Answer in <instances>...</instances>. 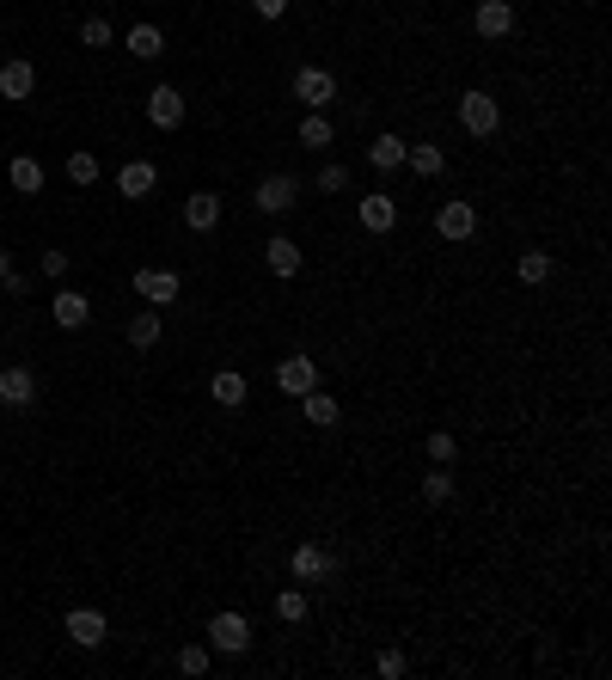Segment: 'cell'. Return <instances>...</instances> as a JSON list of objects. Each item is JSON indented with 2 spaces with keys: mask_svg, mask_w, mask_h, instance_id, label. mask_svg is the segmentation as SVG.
Returning a JSON list of instances; mask_svg holds the SVG:
<instances>
[{
  "mask_svg": "<svg viewBox=\"0 0 612 680\" xmlns=\"http://www.w3.org/2000/svg\"><path fill=\"white\" fill-rule=\"evenodd\" d=\"M374 674H380V680H398V674H404V650H380V656H374Z\"/></svg>",
  "mask_w": 612,
  "mask_h": 680,
  "instance_id": "cell-36",
  "label": "cell"
},
{
  "mask_svg": "<svg viewBox=\"0 0 612 680\" xmlns=\"http://www.w3.org/2000/svg\"><path fill=\"white\" fill-rule=\"evenodd\" d=\"M404 166H411L417 178H441L447 172V154L435 148V141H411V148H404Z\"/></svg>",
  "mask_w": 612,
  "mask_h": 680,
  "instance_id": "cell-22",
  "label": "cell"
},
{
  "mask_svg": "<svg viewBox=\"0 0 612 680\" xmlns=\"http://www.w3.org/2000/svg\"><path fill=\"white\" fill-rule=\"evenodd\" d=\"M313 184H319V190H325V197H337V190H349V166H343V160H325V166H319V178H313Z\"/></svg>",
  "mask_w": 612,
  "mask_h": 680,
  "instance_id": "cell-32",
  "label": "cell"
},
{
  "mask_svg": "<svg viewBox=\"0 0 612 680\" xmlns=\"http://www.w3.org/2000/svg\"><path fill=\"white\" fill-rule=\"evenodd\" d=\"M276 386H282L288 399L313 393V386H319V362H313V356H282V362H276Z\"/></svg>",
  "mask_w": 612,
  "mask_h": 680,
  "instance_id": "cell-10",
  "label": "cell"
},
{
  "mask_svg": "<svg viewBox=\"0 0 612 680\" xmlns=\"http://www.w3.org/2000/svg\"><path fill=\"white\" fill-rule=\"evenodd\" d=\"M251 13H258V19H282L288 0H251Z\"/></svg>",
  "mask_w": 612,
  "mask_h": 680,
  "instance_id": "cell-37",
  "label": "cell"
},
{
  "mask_svg": "<svg viewBox=\"0 0 612 680\" xmlns=\"http://www.w3.org/2000/svg\"><path fill=\"white\" fill-rule=\"evenodd\" d=\"M0 405H7V411H31V405H37V374H31L25 362L0 368Z\"/></svg>",
  "mask_w": 612,
  "mask_h": 680,
  "instance_id": "cell-8",
  "label": "cell"
},
{
  "mask_svg": "<svg viewBox=\"0 0 612 680\" xmlns=\"http://www.w3.org/2000/svg\"><path fill=\"white\" fill-rule=\"evenodd\" d=\"M331 141H337V129H331V117H325V111H306V117H300V148L331 154Z\"/></svg>",
  "mask_w": 612,
  "mask_h": 680,
  "instance_id": "cell-23",
  "label": "cell"
},
{
  "mask_svg": "<svg viewBox=\"0 0 612 680\" xmlns=\"http://www.w3.org/2000/svg\"><path fill=\"white\" fill-rule=\"evenodd\" d=\"M209 399H215L221 411H239V405L251 399V386H245V374H239V368H221V374L209 380Z\"/></svg>",
  "mask_w": 612,
  "mask_h": 680,
  "instance_id": "cell-20",
  "label": "cell"
},
{
  "mask_svg": "<svg viewBox=\"0 0 612 680\" xmlns=\"http://www.w3.org/2000/svg\"><path fill=\"white\" fill-rule=\"evenodd\" d=\"M135 295H141L147 307H172V301H184V282H178V270L141 264V270H135Z\"/></svg>",
  "mask_w": 612,
  "mask_h": 680,
  "instance_id": "cell-5",
  "label": "cell"
},
{
  "mask_svg": "<svg viewBox=\"0 0 612 680\" xmlns=\"http://www.w3.org/2000/svg\"><path fill=\"white\" fill-rule=\"evenodd\" d=\"M68 178L92 190V184H98V154H86V148H80V154H68Z\"/></svg>",
  "mask_w": 612,
  "mask_h": 680,
  "instance_id": "cell-33",
  "label": "cell"
},
{
  "mask_svg": "<svg viewBox=\"0 0 612 680\" xmlns=\"http://www.w3.org/2000/svg\"><path fill=\"white\" fill-rule=\"evenodd\" d=\"M447 497H453V472H447V466H429V472H423V503L441 509Z\"/></svg>",
  "mask_w": 612,
  "mask_h": 680,
  "instance_id": "cell-29",
  "label": "cell"
},
{
  "mask_svg": "<svg viewBox=\"0 0 612 680\" xmlns=\"http://www.w3.org/2000/svg\"><path fill=\"white\" fill-rule=\"evenodd\" d=\"M215 221H221V197L215 190H190L184 197V227L190 233H215Z\"/></svg>",
  "mask_w": 612,
  "mask_h": 680,
  "instance_id": "cell-14",
  "label": "cell"
},
{
  "mask_svg": "<svg viewBox=\"0 0 612 680\" xmlns=\"http://www.w3.org/2000/svg\"><path fill=\"white\" fill-rule=\"evenodd\" d=\"M129 50H135V62H160L166 56V31L160 25H129Z\"/></svg>",
  "mask_w": 612,
  "mask_h": 680,
  "instance_id": "cell-24",
  "label": "cell"
},
{
  "mask_svg": "<svg viewBox=\"0 0 612 680\" xmlns=\"http://www.w3.org/2000/svg\"><path fill=\"white\" fill-rule=\"evenodd\" d=\"M306 613H313V595H306L300 582H294V589H276V619L282 625H306Z\"/></svg>",
  "mask_w": 612,
  "mask_h": 680,
  "instance_id": "cell-25",
  "label": "cell"
},
{
  "mask_svg": "<svg viewBox=\"0 0 612 680\" xmlns=\"http://www.w3.org/2000/svg\"><path fill=\"white\" fill-rule=\"evenodd\" d=\"M37 270H43L49 282H62V276H68V252H62V246H49V252H37Z\"/></svg>",
  "mask_w": 612,
  "mask_h": 680,
  "instance_id": "cell-34",
  "label": "cell"
},
{
  "mask_svg": "<svg viewBox=\"0 0 612 680\" xmlns=\"http://www.w3.org/2000/svg\"><path fill=\"white\" fill-rule=\"evenodd\" d=\"M337 570V552H325L319 540H300L294 552H288V576L300 582V589H313V582H325Z\"/></svg>",
  "mask_w": 612,
  "mask_h": 680,
  "instance_id": "cell-3",
  "label": "cell"
},
{
  "mask_svg": "<svg viewBox=\"0 0 612 680\" xmlns=\"http://www.w3.org/2000/svg\"><path fill=\"white\" fill-rule=\"evenodd\" d=\"M147 123L153 129H178L184 123V92L178 86H153L147 92Z\"/></svg>",
  "mask_w": 612,
  "mask_h": 680,
  "instance_id": "cell-12",
  "label": "cell"
},
{
  "mask_svg": "<svg viewBox=\"0 0 612 680\" xmlns=\"http://www.w3.org/2000/svg\"><path fill=\"white\" fill-rule=\"evenodd\" d=\"M37 92V62H25V56H13V62H0V99H13V105H25Z\"/></svg>",
  "mask_w": 612,
  "mask_h": 680,
  "instance_id": "cell-11",
  "label": "cell"
},
{
  "mask_svg": "<svg viewBox=\"0 0 612 680\" xmlns=\"http://www.w3.org/2000/svg\"><path fill=\"white\" fill-rule=\"evenodd\" d=\"M472 31L484 43H502L508 31H515V7H508V0H478V7H472Z\"/></svg>",
  "mask_w": 612,
  "mask_h": 680,
  "instance_id": "cell-9",
  "label": "cell"
},
{
  "mask_svg": "<svg viewBox=\"0 0 612 680\" xmlns=\"http://www.w3.org/2000/svg\"><path fill=\"white\" fill-rule=\"evenodd\" d=\"M294 203H300V178H288V172H270L258 190H251V209L270 215V221H276V215H288Z\"/></svg>",
  "mask_w": 612,
  "mask_h": 680,
  "instance_id": "cell-4",
  "label": "cell"
},
{
  "mask_svg": "<svg viewBox=\"0 0 612 680\" xmlns=\"http://www.w3.org/2000/svg\"><path fill=\"white\" fill-rule=\"evenodd\" d=\"M404 148H411V141H404V135L380 129V135L368 141V166H374V172H398V166H404Z\"/></svg>",
  "mask_w": 612,
  "mask_h": 680,
  "instance_id": "cell-19",
  "label": "cell"
},
{
  "mask_svg": "<svg viewBox=\"0 0 612 680\" xmlns=\"http://www.w3.org/2000/svg\"><path fill=\"white\" fill-rule=\"evenodd\" d=\"M7 276H13V252H7V246H0V282H7Z\"/></svg>",
  "mask_w": 612,
  "mask_h": 680,
  "instance_id": "cell-38",
  "label": "cell"
},
{
  "mask_svg": "<svg viewBox=\"0 0 612 680\" xmlns=\"http://www.w3.org/2000/svg\"><path fill=\"white\" fill-rule=\"evenodd\" d=\"M68 638H74L80 650H98V644L111 638V625H105V613H98V607H74V613H68Z\"/></svg>",
  "mask_w": 612,
  "mask_h": 680,
  "instance_id": "cell-13",
  "label": "cell"
},
{
  "mask_svg": "<svg viewBox=\"0 0 612 680\" xmlns=\"http://www.w3.org/2000/svg\"><path fill=\"white\" fill-rule=\"evenodd\" d=\"M209 662H215L209 644H184V650H178V674H190V680H196V674H209Z\"/></svg>",
  "mask_w": 612,
  "mask_h": 680,
  "instance_id": "cell-30",
  "label": "cell"
},
{
  "mask_svg": "<svg viewBox=\"0 0 612 680\" xmlns=\"http://www.w3.org/2000/svg\"><path fill=\"white\" fill-rule=\"evenodd\" d=\"M160 331H166V325H160V307H147V313L129 319V344H135V350H153V344H160Z\"/></svg>",
  "mask_w": 612,
  "mask_h": 680,
  "instance_id": "cell-28",
  "label": "cell"
},
{
  "mask_svg": "<svg viewBox=\"0 0 612 680\" xmlns=\"http://www.w3.org/2000/svg\"><path fill=\"white\" fill-rule=\"evenodd\" d=\"M49 313H56V325H62V331H86V325H92V301H86V295H74V288H62V295L49 301Z\"/></svg>",
  "mask_w": 612,
  "mask_h": 680,
  "instance_id": "cell-18",
  "label": "cell"
},
{
  "mask_svg": "<svg viewBox=\"0 0 612 680\" xmlns=\"http://www.w3.org/2000/svg\"><path fill=\"white\" fill-rule=\"evenodd\" d=\"M355 221H362L368 233H392V227H398V203L386 197V190H374V197L355 203Z\"/></svg>",
  "mask_w": 612,
  "mask_h": 680,
  "instance_id": "cell-15",
  "label": "cell"
},
{
  "mask_svg": "<svg viewBox=\"0 0 612 680\" xmlns=\"http://www.w3.org/2000/svg\"><path fill=\"white\" fill-rule=\"evenodd\" d=\"M209 650L215 656H245L251 650V619L245 613H215L209 619Z\"/></svg>",
  "mask_w": 612,
  "mask_h": 680,
  "instance_id": "cell-7",
  "label": "cell"
},
{
  "mask_svg": "<svg viewBox=\"0 0 612 680\" xmlns=\"http://www.w3.org/2000/svg\"><path fill=\"white\" fill-rule=\"evenodd\" d=\"M435 233L447 239V246H466V239L478 233V203H472V197H447V203L435 209Z\"/></svg>",
  "mask_w": 612,
  "mask_h": 680,
  "instance_id": "cell-2",
  "label": "cell"
},
{
  "mask_svg": "<svg viewBox=\"0 0 612 680\" xmlns=\"http://www.w3.org/2000/svg\"><path fill=\"white\" fill-rule=\"evenodd\" d=\"M515 276H521L527 288H539V282H551V252H545V246H527V252L515 258Z\"/></svg>",
  "mask_w": 612,
  "mask_h": 680,
  "instance_id": "cell-27",
  "label": "cell"
},
{
  "mask_svg": "<svg viewBox=\"0 0 612 680\" xmlns=\"http://www.w3.org/2000/svg\"><path fill=\"white\" fill-rule=\"evenodd\" d=\"M459 129H466L472 141H490L502 129V105H496V92L472 86V92H459Z\"/></svg>",
  "mask_w": 612,
  "mask_h": 680,
  "instance_id": "cell-1",
  "label": "cell"
},
{
  "mask_svg": "<svg viewBox=\"0 0 612 680\" xmlns=\"http://www.w3.org/2000/svg\"><path fill=\"white\" fill-rule=\"evenodd\" d=\"M288 92H294V99H300L306 111H331V99H337V80H331V68H294Z\"/></svg>",
  "mask_w": 612,
  "mask_h": 680,
  "instance_id": "cell-6",
  "label": "cell"
},
{
  "mask_svg": "<svg viewBox=\"0 0 612 680\" xmlns=\"http://www.w3.org/2000/svg\"><path fill=\"white\" fill-rule=\"evenodd\" d=\"M300 411H306V423H313V429H337V417H343L337 393H325V386H313V393H300Z\"/></svg>",
  "mask_w": 612,
  "mask_h": 680,
  "instance_id": "cell-21",
  "label": "cell"
},
{
  "mask_svg": "<svg viewBox=\"0 0 612 680\" xmlns=\"http://www.w3.org/2000/svg\"><path fill=\"white\" fill-rule=\"evenodd\" d=\"M111 37H117V31H111V19H98V13H92V19H80V43H86V50H105Z\"/></svg>",
  "mask_w": 612,
  "mask_h": 680,
  "instance_id": "cell-31",
  "label": "cell"
},
{
  "mask_svg": "<svg viewBox=\"0 0 612 680\" xmlns=\"http://www.w3.org/2000/svg\"><path fill=\"white\" fill-rule=\"evenodd\" d=\"M153 184H160V166H153V160H129V166L117 172V190H123V197H129V203H141V197H153Z\"/></svg>",
  "mask_w": 612,
  "mask_h": 680,
  "instance_id": "cell-17",
  "label": "cell"
},
{
  "mask_svg": "<svg viewBox=\"0 0 612 680\" xmlns=\"http://www.w3.org/2000/svg\"><path fill=\"white\" fill-rule=\"evenodd\" d=\"M264 264H270V276H300V264H306V252L294 246V239L288 233H276V239H264Z\"/></svg>",
  "mask_w": 612,
  "mask_h": 680,
  "instance_id": "cell-16",
  "label": "cell"
},
{
  "mask_svg": "<svg viewBox=\"0 0 612 680\" xmlns=\"http://www.w3.org/2000/svg\"><path fill=\"white\" fill-rule=\"evenodd\" d=\"M453 454H459V442H453L447 429H435V435H429V460H435V466H453Z\"/></svg>",
  "mask_w": 612,
  "mask_h": 680,
  "instance_id": "cell-35",
  "label": "cell"
},
{
  "mask_svg": "<svg viewBox=\"0 0 612 680\" xmlns=\"http://www.w3.org/2000/svg\"><path fill=\"white\" fill-rule=\"evenodd\" d=\"M7 178H13L19 197H37V190H43V160H37V154H19V160L7 166Z\"/></svg>",
  "mask_w": 612,
  "mask_h": 680,
  "instance_id": "cell-26",
  "label": "cell"
}]
</instances>
